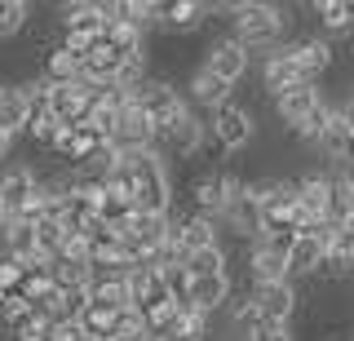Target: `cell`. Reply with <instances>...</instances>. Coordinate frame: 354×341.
<instances>
[{"mask_svg":"<svg viewBox=\"0 0 354 341\" xmlns=\"http://www.w3.org/2000/svg\"><path fill=\"white\" fill-rule=\"evenodd\" d=\"M213 14H230V40L243 49H279V36L288 31V9L270 0H235V5H213Z\"/></svg>","mask_w":354,"mask_h":341,"instance_id":"1","label":"cell"},{"mask_svg":"<svg viewBox=\"0 0 354 341\" xmlns=\"http://www.w3.org/2000/svg\"><path fill=\"white\" fill-rule=\"evenodd\" d=\"M120 164L129 169V182H133V195H129L133 213H164L169 217L173 182H169V169H164L160 151H129V156H120Z\"/></svg>","mask_w":354,"mask_h":341,"instance_id":"2","label":"cell"},{"mask_svg":"<svg viewBox=\"0 0 354 341\" xmlns=\"http://www.w3.org/2000/svg\"><path fill=\"white\" fill-rule=\"evenodd\" d=\"M129 107L142 111L155 129H160V125H169L186 102H182V89H177L169 75H142V80L129 89Z\"/></svg>","mask_w":354,"mask_h":341,"instance_id":"3","label":"cell"},{"mask_svg":"<svg viewBox=\"0 0 354 341\" xmlns=\"http://www.w3.org/2000/svg\"><path fill=\"white\" fill-rule=\"evenodd\" d=\"M204 138H208V125L199 120L191 107H182L169 125H160L155 129V151L160 156H177V160H191L204 151Z\"/></svg>","mask_w":354,"mask_h":341,"instance_id":"4","label":"cell"},{"mask_svg":"<svg viewBox=\"0 0 354 341\" xmlns=\"http://www.w3.org/2000/svg\"><path fill=\"white\" fill-rule=\"evenodd\" d=\"M243 191V178L239 173H226V169H199L191 178V213L199 217H221V208H226V200H235V195Z\"/></svg>","mask_w":354,"mask_h":341,"instance_id":"5","label":"cell"},{"mask_svg":"<svg viewBox=\"0 0 354 341\" xmlns=\"http://www.w3.org/2000/svg\"><path fill=\"white\" fill-rule=\"evenodd\" d=\"M213 120V138L221 142V151H243L257 142V116L239 102H221L217 111H208Z\"/></svg>","mask_w":354,"mask_h":341,"instance_id":"6","label":"cell"},{"mask_svg":"<svg viewBox=\"0 0 354 341\" xmlns=\"http://www.w3.org/2000/svg\"><path fill=\"white\" fill-rule=\"evenodd\" d=\"M350 147H354V102L341 98V102H332V120H328L324 133H319L315 151L324 160H332L337 169H346V164H350Z\"/></svg>","mask_w":354,"mask_h":341,"instance_id":"7","label":"cell"},{"mask_svg":"<svg viewBox=\"0 0 354 341\" xmlns=\"http://www.w3.org/2000/svg\"><path fill=\"white\" fill-rule=\"evenodd\" d=\"M332 230L328 222L319 226V230H310V235H297L292 239V248H288V257H283V266H288V279H306V275H319L324 270V252H328V244H332Z\"/></svg>","mask_w":354,"mask_h":341,"instance_id":"8","label":"cell"},{"mask_svg":"<svg viewBox=\"0 0 354 341\" xmlns=\"http://www.w3.org/2000/svg\"><path fill=\"white\" fill-rule=\"evenodd\" d=\"M248 302H252V311H257V319H270V324H292L297 306H301V293H297L292 279H283V284H252V288H248Z\"/></svg>","mask_w":354,"mask_h":341,"instance_id":"9","label":"cell"},{"mask_svg":"<svg viewBox=\"0 0 354 341\" xmlns=\"http://www.w3.org/2000/svg\"><path fill=\"white\" fill-rule=\"evenodd\" d=\"M208 18H213V5H204V0H151V27L177 31V36L199 31Z\"/></svg>","mask_w":354,"mask_h":341,"instance_id":"10","label":"cell"},{"mask_svg":"<svg viewBox=\"0 0 354 341\" xmlns=\"http://www.w3.org/2000/svg\"><path fill=\"white\" fill-rule=\"evenodd\" d=\"M199 67H204L208 75H217L221 84L235 89L243 75H248V67H252V53L243 49V45H235L230 36H221V40H213V45L204 49V62H199Z\"/></svg>","mask_w":354,"mask_h":341,"instance_id":"11","label":"cell"},{"mask_svg":"<svg viewBox=\"0 0 354 341\" xmlns=\"http://www.w3.org/2000/svg\"><path fill=\"white\" fill-rule=\"evenodd\" d=\"M106 142L120 151V156H129V151H155V125L142 111L124 107V111H115V120H111Z\"/></svg>","mask_w":354,"mask_h":341,"instance_id":"12","label":"cell"},{"mask_svg":"<svg viewBox=\"0 0 354 341\" xmlns=\"http://www.w3.org/2000/svg\"><path fill=\"white\" fill-rule=\"evenodd\" d=\"M169 244L177 248V261H182V257H191V252H199V248L221 244V235H217V222H213V217L182 213L173 222V230H169Z\"/></svg>","mask_w":354,"mask_h":341,"instance_id":"13","label":"cell"},{"mask_svg":"<svg viewBox=\"0 0 354 341\" xmlns=\"http://www.w3.org/2000/svg\"><path fill=\"white\" fill-rule=\"evenodd\" d=\"M288 58L297 62V71L306 75L310 84H319V75H324L332 62H337V49H332V40L324 36H306V40H288V45H279Z\"/></svg>","mask_w":354,"mask_h":341,"instance_id":"14","label":"cell"},{"mask_svg":"<svg viewBox=\"0 0 354 341\" xmlns=\"http://www.w3.org/2000/svg\"><path fill=\"white\" fill-rule=\"evenodd\" d=\"M235 297V279H230V270H217V275H195L191 284H186V306H195V311H208L217 315L221 306Z\"/></svg>","mask_w":354,"mask_h":341,"instance_id":"15","label":"cell"},{"mask_svg":"<svg viewBox=\"0 0 354 341\" xmlns=\"http://www.w3.org/2000/svg\"><path fill=\"white\" fill-rule=\"evenodd\" d=\"M324 222L332 230H350V222H354V182H350V169H332L328 173Z\"/></svg>","mask_w":354,"mask_h":341,"instance_id":"16","label":"cell"},{"mask_svg":"<svg viewBox=\"0 0 354 341\" xmlns=\"http://www.w3.org/2000/svg\"><path fill=\"white\" fill-rule=\"evenodd\" d=\"M36 169L31 164H5L0 169V200H5V213H9V222L27 208V200L36 195Z\"/></svg>","mask_w":354,"mask_h":341,"instance_id":"17","label":"cell"},{"mask_svg":"<svg viewBox=\"0 0 354 341\" xmlns=\"http://www.w3.org/2000/svg\"><path fill=\"white\" fill-rule=\"evenodd\" d=\"M324 102V93H319V84H297V89H288L274 98V120H279L283 129H297L301 120L315 111V107Z\"/></svg>","mask_w":354,"mask_h":341,"instance_id":"18","label":"cell"},{"mask_svg":"<svg viewBox=\"0 0 354 341\" xmlns=\"http://www.w3.org/2000/svg\"><path fill=\"white\" fill-rule=\"evenodd\" d=\"M261 84H266V93H270V98H279V93L297 89V84H310V80L297 71V62L288 58L283 49H270V53H266V62H261Z\"/></svg>","mask_w":354,"mask_h":341,"instance_id":"19","label":"cell"},{"mask_svg":"<svg viewBox=\"0 0 354 341\" xmlns=\"http://www.w3.org/2000/svg\"><path fill=\"white\" fill-rule=\"evenodd\" d=\"M186 107H204V111H217L221 102H230V84H221L217 75H208L204 67H195L186 75Z\"/></svg>","mask_w":354,"mask_h":341,"instance_id":"20","label":"cell"},{"mask_svg":"<svg viewBox=\"0 0 354 341\" xmlns=\"http://www.w3.org/2000/svg\"><path fill=\"white\" fill-rule=\"evenodd\" d=\"M217 222H226V230L239 235V239H257L261 235V213H257V204L248 200V191H239L235 200H226V208H221Z\"/></svg>","mask_w":354,"mask_h":341,"instance_id":"21","label":"cell"},{"mask_svg":"<svg viewBox=\"0 0 354 341\" xmlns=\"http://www.w3.org/2000/svg\"><path fill=\"white\" fill-rule=\"evenodd\" d=\"M58 14H62V31H71V36H102L106 27L97 0H75V5H62Z\"/></svg>","mask_w":354,"mask_h":341,"instance_id":"22","label":"cell"},{"mask_svg":"<svg viewBox=\"0 0 354 341\" xmlns=\"http://www.w3.org/2000/svg\"><path fill=\"white\" fill-rule=\"evenodd\" d=\"M22 129H27V93L22 84H0V133L22 138Z\"/></svg>","mask_w":354,"mask_h":341,"instance_id":"23","label":"cell"},{"mask_svg":"<svg viewBox=\"0 0 354 341\" xmlns=\"http://www.w3.org/2000/svg\"><path fill=\"white\" fill-rule=\"evenodd\" d=\"M248 279L252 284H283L288 279L283 257H279V252H270L261 239H252V244H248Z\"/></svg>","mask_w":354,"mask_h":341,"instance_id":"24","label":"cell"},{"mask_svg":"<svg viewBox=\"0 0 354 341\" xmlns=\"http://www.w3.org/2000/svg\"><path fill=\"white\" fill-rule=\"evenodd\" d=\"M324 270L332 279H350V270H354V230H337V235H332V244L324 252Z\"/></svg>","mask_w":354,"mask_h":341,"instance_id":"25","label":"cell"},{"mask_svg":"<svg viewBox=\"0 0 354 341\" xmlns=\"http://www.w3.org/2000/svg\"><path fill=\"white\" fill-rule=\"evenodd\" d=\"M315 18H319V27L328 31V36H346L350 23H354V5L350 0H315Z\"/></svg>","mask_w":354,"mask_h":341,"instance_id":"26","label":"cell"},{"mask_svg":"<svg viewBox=\"0 0 354 341\" xmlns=\"http://www.w3.org/2000/svg\"><path fill=\"white\" fill-rule=\"evenodd\" d=\"M0 239H5V257H14V261L40 257L36 239H31V222H5V226H0Z\"/></svg>","mask_w":354,"mask_h":341,"instance_id":"27","label":"cell"},{"mask_svg":"<svg viewBox=\"0 0 354 341\" xmlns=\"http://www.w3.org/2000/svg\"><path fill=\"white\" fill-rule=\"evenodd\" d=\"M182 270L191 275H217V270H230V257H226V248L221 244H213V248H199V252H191V257H182Z\"/></svg>","mask_w":354,"mask_h":341,"instance_id":"28","label":"cell"},{"mask_svg":"<svg viewBox=\"0 0 354 341\" xmlns=\"http://www.w3.org/2000/svg\"><path fill=\"white\" fill-rule=\"evenodd\" d=\"M102 341H147V328H142V315L138 311H115V319H111L106 337Z\"/></svg>","mask_w":354,"mask_h":341,"instance_id":"29","label":"cell"},{"mask_svg":"<svg viewBox=\"0 0 354 341\" xmlns=\"http://www.w3.org/2000/svg\"><path fill=\"white\" fill-rule=\"evenodd\" d=\"M27 23H31L27 0H0V40H14Z\"/></svg>","mask_w":354,"mask_h":341,"instance_id":"30","label":"cell"},{"mask_svg":"<svg viewBox=\"0 0 354 341\" xmlns=\"http://www.w3.org/2000/svg\"><path fill=\"white\" fill-rule=\"evenodd\" d=\"M328 120H332V102L324 98V102H319L315 111H310V116L301 120V125L292 129V133L301 138V142H310V147H315V142H319V133H324V129H328Z\"/></svg>","mask_w":354,"mask_h":341,"instance_id":"31","label":"cell"},{"mask_svg":"<svg viewBox=\"0 0 354 341\" xmlns=\"http://www.w3.org/2000/svg\"><path fill=\"white\" fill-rule=\"evenodd\" d=\"M243 341H292V324H270V319H252Z\"/></svg>","mask_w":354,"mask_h":341,"instance_id":"32","label":"cell"},{"mask_svg":"<svg viewBox=\"0 0 354 341\" xmlns=\"http://www.w3.org/2000/svg\"><path fill=\"white\" fill-rule=\"evenodd\" d=\"M18 284H22V261L0 257V293H18Z\"/></svg>","mask_w":354,"mask_h":341,"instance_id":"33","label":"cell"},{"mask_svg":"<svg viewBox=\"0 0 354 341\" xmlns=\"http://www.w3.org/2000/svg\"><path fill=\"white\" fill-rule=\"evenodd\" d=\"M49 341H88V337H84V328L75 324V319H62V324L49 328Z\"/></svg>","mask_w":354,"mask_h":341,"instance_id":"34","label":"cell"},{"mask_svg":"<svg viewBox=\"0 0 354 341\" xmlns=\"http://www.w3.org/2000/svg\"><path fill=\"white\" fill-rule=\"evenodd\" d=\"M147 341H191V337H182V333H160V337H147Z\"/></svg>","mask_w":354,"mask_h":341,"instance_id":"35","label":"cell"},{"mask_svg":"<svg viewBox=\"0 0 354 341\" xmlns=\"http://www.w3.org/2000/svg\"><path fill=\"white\" fill-rule=\"evenodd\" d=\"M9 151H14V138H5V133H0V160H5Z\"/></svg>","mask_w":354,"mask_h":341,"instance_id":"36","label":"cell"},{"mask_svg":"<svg viewBox=\"0 0 354 341\" xmlns=\"http://www.w3.org/2000/svg\"><path fill=\"white\" fill-rule=\"evenodd\" d=\"M9 222V213H5V200H0V226H5Z\"/></svg>","mask_w":354,"mask_h":341,"instance_id":"37","label":"cell"}]
</instances>
